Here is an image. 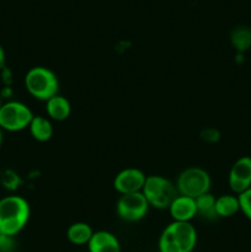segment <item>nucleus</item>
<instances>
[{"instance_id": "20e7f679", "label": "nucleus", "mask_w": 251, "mask_h": 252, "mask_svg": "<svg viewBox=\"0 0 251 252\" xmlns=\"http://www.w3.org/2000/svg\"><path fill=\"white\" fill-rule=\"evenodd\" d=\"M142 193L144 194L149 206L157 209H169L171 202L179 194L176 186L166 177L159 175L147 176Z\"/></svg>"}, {"instance_id": "9d476101", "label": "nucleus", "mask_w": 251, "mask_h": 252, "mask_svg": "<svg viewBox=\"0 0 251 252\" xmlns=\"http://www.w3.org/2000/svg\"><path fill=\"white\" fill-rule=\"evenodd\" d=\"M169 212L174 221H191L197 216L196 199L177 194L170 204Z\"/></svg>"}, {"instance_id": "4be33fe9", "label": "nucleus", "mask_w": 251, "mask_h": 252, "mask_svg": "<svg viewBox=\"0 0 251 252\" xmlns=\"http://www.w3.org/2000/svg\"><path fill=\"white\" fill-rule=\"evenodd\" d=\"M0 78H1V83L4 86H11L12 81H14V75H12L11 69L5 66L4 69L0 70Z\"/></svg>"}, {"instance_id": "393cba45", "label": "nucleus", "mask_w": 251, "mask_h": 252, "mask_svg": "<svg viewBox=\"0 0 251 252\" xmlns=\"http://www.w3.org/2000/svg\"><path fill=\"white\" fill-rule=\"evenodd\" d=\"M1 143H2V129L0 128V147H1Z\"/></svg>"}, {"instance_id": "9b49d317", "label": "nucleus", "mask_w": 251, "mask_h": 252, "mask_svg": "<svg viewBox=\"0 0 251 252\" xmlns=\"http://www.w3.org/2000/svg\"><path fill=\"white\" fill-rule=\"evenodd\" d=\"M89 252H121L118 239L106 230L94 231L88 244Z\"/></svg>"}, {"instance_id": "dca6fc26", "label": "nucleus", "mask_w": 251, "mask_h": 252, "mask_svg": "<svg viewBox=\"0 0 251 252\" xmlns=\"http://www.w3.org/2000/svg\"><path fill=\"white\" fill-rule=\"evenodd\" d=\"M230 42L238 53L243 54L244 52L249 51L251 48V27H235L230 33Z\"/></svg>"}, {"instance_id": "a878e982", "label": "nucleus", "mask_w": 251, "mask_h": 252, "mask_svg": "<svg viewBox=\"0 0 251 252\" xmlns=\"http://www.w3.org/2000/svg\"><path fill=\"white\" fill-rule=\"evenodd\" d=\"M2 105V98H1V95H0V107H1Z\"/></svg>"}, {"instance_id": "6e6552de", "label": "nucleus", "mask_w": 251, "mask_h": 252, "mask_svg": "<svg viewBox=\"0 0 251 252\" xmlns=\"http://www.w3.org/2000/svg\"><path fill=\"white\" fill-rule=\"evenodd\" d=\"M229 187L238 196L251 187V157H241L231 166L228 176Z\"/></svg>"}, {"instance_id": "0eeeda50", "label": "nucleus", "mask_w": 251, "mask_h": 252, "mask_svg": "<svg viewBox=\"0 0 251 252\" xmlns=\"http://www.w3.org/2000/svg\"><path fill=\"white\" fill-rule=\"evenodd\" d=\"M149 207L144 194L142 192H137V193L122 194L116 204V212L122 220L133 223L144 218Z\"/></svg>"}, {"instance_id": "aec40b11", "label": "nucleus", "mask_w": 251, "mask_h": 252, "mask_svg": "<svg viewBox=\"0 0 251 252\" xmlns=\"http://www.w3.org/2000/svg\"><path fill=\"white\" fill-rule=\"evenodd\" d=\"M15 236L0 231V252H12L15 249Z\"/></svg>"}, {"instance_id": "f8f14e48", "label": "nucleus", "mask_w": 251, "mask_h": 252, "mask_svg": "<svg viewBox=\"0 0 251 252\" xmlns=\"http://www.w3.org/2000/svg\"><path fill=\"white\" fill-rule=\"evenodd\" d=\"M46 112L51 120L62 122L70 116L71 106L66 97L62 95H56L46 101Z\"/></svg>"}, {"instance_id": "39448f33", "label": "nucleus", "mask_w": 251, "mask_h": 252, "mask_svg": "<svg viewBox=\"0 0 251 252\" xmlns=\"http://www.w3.org/2000/svg\"><path fill=\"white\" fill-rule=\"evenodd\" d=\"M209 189H211V176L206 170L201 167H187L177 177V193L182 196L196 199L202 194L208 193Z\"/></svg>"}, {"instance_id": "f3484780", "label": "nucleus", "mask_w": 251, "mask_h": 252, "mask_svg": "<svg viewBox=\"0 0 251 252\" xmlns=\"http://www.w3.org/2000/svg\"><path fill=\"white\" fill-rule=\"evenodd\" d=\"M196 208L197 216H199L201 218L207 219V220H214L218 218L216 213V197L209 192L197 197Z\"/></svg>"}, {"instance_id": "f03ea898", "label": "nucleus", "mask_w": 251, "mask_h": 252, "mask_svg": "<svg viewBox=\"0 0 251 252\" xmlns=\"http://www.w3.org/2000/svg\"><path fill=\"white\" fill-rule=\"evenodd\" d=\"M197 244V231L189 221H172L159 239L160 252H192Z\"/></svg>"}, {"instance_id": "7ed1b4c3", "label": "nucleus", "mask_w": 251, "mask_h": 252, "mask_svg": "<svg viewBox=\"0 0 251 252\" xmlns=\"http://www.w3.org/2000/svg\"><path fill=\"white\" fill-rule=\"evenodd\" d=\"M25 88L32 97L46 102L58 95L59 81L51 69L46 66H33L25 75Z\"/></svg>"}, {"instance_id": "423d86ee", "label": "nucleus", "mask_w": 251, "mask_h": 252, "mask_svg": "<svg viewBox=\"0 0 251 252\" xmlns=\"http://www.w3.org/2000/svg\"><path fill=\"white\" fill-rule=\"evenodd\" d=\"M34 115L20 101H6L0 107V128L7 132H20L29 128Z\"/></svg>"}, {"instance_id": "ddd939ff", "label": "nucleus", "mask_w": 251, "mask_h": 252, "mask_svg": "<svg viewBox=\"0 0 251 252\" xmlns=\"http://www.w3.org/2000/svg\"><path fill=\"white\" fill-rule=\"evenodd\" d=\"M32 138L37 142H47L53 135V126L48 118L43 116H34L29 126Z\"/></svg>"}, {"instance_id": "1a4fd4ad", "label": "nucleus", "mask_w": 251, "mask_h": 252, "mask_svg": "<svg viewBox=\"0 0 251 252\" xmlns=\"http://www.w3.org/2000/svg\"><path fill=\"white\" fill-rule=\"evenodd\" d=\"M145 179L147 176L142 170L135 169V167H127L116 175L113 180V187L121 196L137 193V192H142Z\"/></svg>"}, {"instance_id": "a211bd4d", "label": "nucleus", "mask_w": 251, "mask_h": 252, "mask_svg": "<svg viewBox=\"0 0 251 252\" xmlns=\"http://www.w3.org/2000/svg\"><path fill=\"white\" fill-rule=\"evenodd\" d=\"M0 182H1L2 187H4L5 189L14 192V191H16L20 186H21L22 180H21V177L19 176V174H17V172H15L14 170L7 169V170H4V171L1 172V176H0Z\"/></svg>"}, {"instance_id": "2eb2a0df", "label": "nucleus", "mask_w": 251, "mask_h": 252, "mask_svg": "<svg viewBox=\"0 0 251 252\" xmlns=\"http://www.w3.org/2000/svg\"><path fill=\"white\" fill-rule=\"evenodd\" d=\"M94 231L89 224L78 221L71 224L66 230V238L74 245H88Z\"/></svg>"}, {"instance_id": "412c9836", "label": "nucleus", "mask_w": 251, "mask_h": 252, "mask_svg": "<svg viewBox=\"0 0 251 252\" xmlns=\"http://www.w3.org/2000/svg\"><path fill=\"white\" fill-rule=\"evenodd\" d=\"M201 138L207 143H217L220 139V133L216 128H204L201 132Z\"/></svg>"}, {"instance_id": "5701e85b", "label": "nucleus", "mask_w": 251, "mask_h": 252, "mask_svg": "<svg viewBox=\"0 0 251 252\" xmlns=\"http://www.w3.org/2000/svg\"><path fill=\"white\" fill-rule=\"evenodd\" d=\"M0 95H1V98H10L12 95H14V91H12L11 86H4L2 89H0Z\"/></svg>"}, {"instance_id": "4468645a", "label": "nucleus", "mask_w": 251, "mask_h": 252, "mask_svg": "<svg viewBox=\"0 0 251 252\" xmlns=\"http://www.w3.org/2000/svg\"><path fill=\"white\" fill-rule=\"evenodd\" d=\"M240 212L238 196L234 194H223L216 198V213L218 218H230Z\"/></svg>"}, {"instance_id": "6ab92c4d", "label": "nucleus", "mask_w": 251, "mask_h": 252, "mask_svg": "<svg viewBox=\"0 0 251 252\" xmlns=\"http://www.w3.org/2000/svg\"><path fill=\"white\" fill-rule=\"evenodd\" d=\"M239 204H240V212L251 220V187L243 193L238 194Z\"/></svg>"}, {"instance_id": "f257e3e1", "label": "nucleus", "mask_w": 251, "mask_h": 252, "mask_svg": "<svg viewBox=\"0 0 251 252\" xmlns=\"http://www.w3.org/2000/svg\"><path fill=\"white\" fill-rule=\"evenodd\" d=\"M30 204L21 196H6L0 199V231L16 236L29 223Z\"/></svg>"}, {"instance_id": "b1692460", "label": "nucleus", "mask_w": 251, "mask_h": 252, "mask_svg": "<svg viewBox=\"0 0 251 252\" xmlns=\"http://www.w3.org/2000/svg\"><path fill=\"white\" fill-rule=\"evenodd\" d=\"M6 66V54H5V49L2 46H0V70Z\"/></svg>"}]
</instances>
